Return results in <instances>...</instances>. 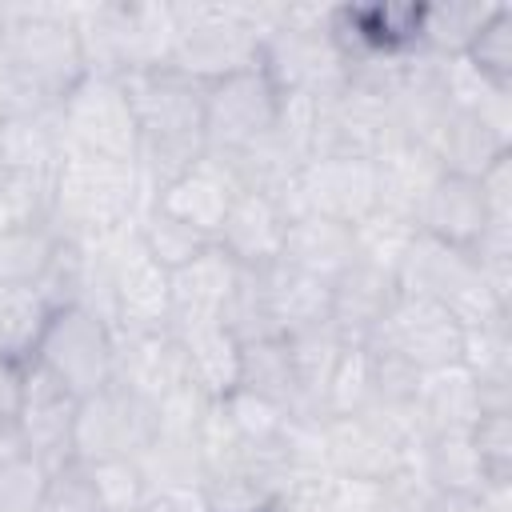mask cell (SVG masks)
Instances as JSON below:
<instances>
[{
	"mask_svg": "<svg viewBox=\"0 0 512 512\" xmlns=\"http://www.w3.org/2000/svg\"><path fill=\"white\" fill-rule=\"evenodd\" d=\"M84 72L68 4H8L0 24L4 112L56 108Z\"/></svg>",
	"mask_w": 512,
	"mask_h": 512,
	"instance_id": "obj_1",
	"label": "cell"
},
{
	"mask_svg": "<svg viewBox=\"0 0 512 512\" xmlns=\"http://www.w3.org/2000/svg\"><path fill=\"white\" fill-rule=\"evenodd\" d=\"M136 112V168L148 200L204 156V84L172 72H132L124 76Z\"/></svg>",
	"mask_w": 512,
	"mask_h": 512,
	"instance_id": "obj_2",
	"label": "cell"
},
{
	"mask_svg": "<svg viewBox=\"0 0 512 512\" xmlns=\"http://www.w3.org/2000/svg\"><path fill=\"white\" fill-rule=\"evenodd\" d=\"M176 8V36L168 64L172 72L212 84L232 72H244L260 56V40L280 24L284 4H224V0H192Z\"/></svg>",
	"mask_w": 512,
	"mask_h": 512,
	"instance_id": "obj_3",
	"label": "cell"
},
{
	"mask_svg": "<svg viewBox=\"0 0 512 512\" xmlns=\"http://www.w3.org/2000/svg\"><path fill=\"white\" fill-rule=\"evenodd\" d=\"M148 204L152 200L136 164L64 156L52 176L48 224L56 228V236L88 244V240H108L132 228Z\"/></svg>",
	"mask_w": 512,
	"mask_h": 512,
	"instance_id": "obj_4",
	"label": "cell"
},
{
	"mask_svg": "<svg viewBox=\"0 0 512 512\" xmlns=\"http://www.w3.org/2000/svg\"><path fill=\"white\" fill-rule=\"evenodd\" d=\"M84 68L104 76H132L168 64L176 36L172 4H136V0H96L68 4Z\"/></svg>",
	"mask_w": 512,
	"mask_h": 512,
	"instance_id": "obj_5",
	"label": "cell"
},
{
	"mask_svg": "<svg viewBox=\"0 0 512 512\" xmlns=\"http://www.w3.org/2000/svg\"><path fill=\"white\" fill-rule=\"evenodd\" d=\"M256 64L280 96H336L348 76L332 36V4H284L280 24L260 40Z\"/></svg>",
	"mask_w": 512,
	"mask_h": 512,
	"instance_id": "obj_6",
	"label": "cell"
},
{
	"mask_svg": "<svg viewBox=\"0 0 512 512\" xmlns=\"http://www.w3.org/2000/svg\"><path fill=\"white\" fill-rule=\"evenodd\" d=\"M56 124L64 140V156H96L136 164V112L124 88V76L84 72L72 92L56 104Z\"/></svg>",
	"mask_w": 512,
	"mask_h": 512,
	"instance_id": "obj_7",
	"label": "cell"
},
{
	"mask_svg": "<svg viewBox=\"0 0 512 512\" xmlns=\"http://www.w3.org/2000/svg\"><path fill=\"white\" fill-rule=\"evenodd\" d=\"M32 364H40L76 400H84L116 380V332L88 308H56L48 312Z\"/></svg>",
	"mask_w": 512,
	"mask_h": 512,
	"instance_id": "obj_8",
	"label": "cell"
},
{
	"mask_svg": "<svg viewBox=\"0 0 512 512\" xmlns=\"http://www.w3.org/2000/svg\"><path fill=\"white\" fill-rule=\"evenodd\" d=\"M280 92L268 84L260 64L204 84V152L244 156L276 132Z\"/></svg>",
	"mask_w": 512,
	"mask_h": 512,
	"instance_id": "obj_9",
	"label": "cell"
},
{
	"mask_svg": "<svg viewBox=\"0 0 512 512\" xmlns=\"http://www.w3.org/2000/svg\"><path fill=\"white\" fill-rule=\"evenodd\" d=\"M152 432H156V404L140 400L136 392L112 380L80 400L72 428V460L76 464H100L124 456L136 460L152 440Z\"/></svg>",
	"mask_w": 512,
	"mask_h": 512,
	"instance_id": "obj_10",
	"label": "cell"
},
{
	"mask_svg": "<svg viewBox=\"0 0 512 512\" xmlns=\"http://www.w3.org/2000/svg\"><path fill=\"white\" fill-rule=\"evenodd\" d=\"M280 208L288 216L316 212L356 228L368 212H376V164L364 156H316L292 176Z\"/></svg>",
	"mask_w": 512,
	"mask_h": 512,
	"instance_id": "obj_11",
	"label": "cell"
},
{
	"mask_svg": "<svg viewBox=\"0 0 512 512\" xmlns=\"http://www.w3.org/2000/svg\"><path fill=\"white\" fill-rule=\"evenodd\" d=\"M168 324H172V272L148 256L132 224L112 236V328L156 332Z\"/></svg>",
	"mask_w": 512,
	"mask_h": 512,
	"instance_id": "obj_12",
	"label": "cell"
},
{
	"mask_svg": "<svg viewBox=\"0 0 512 512\" xmlns=\"http://www.w3.org/2000/svg\"><path fill=\"white\" fill-rule=\"evenodd\" d=\"M460 336L464 328L444 304L420 296H396L392 312L384 316V324L372 332L368 344L396 356L412 372H432L460 360Z\"/></svg>",
	"mask_w": 512,
	"mask_h": 512,
	"instance_id": "obj_13",
	"label": "cell"
},
{
	"mask_svg": "<svg viewBox=\"0 0 512 512\" xmlns=\"http://www.w3.org/2000/svg\"><path fill=\"white\" fill-rule=\"evenodd\" d=\"M396 140H400V132H396V120H392V104L384 96L344 84L336 96L320 100L316 156H364V160H376Z\"/></svg>",
	"mask_w": 512,
	"mask_h": 512,
	"instance_id": "obj_14",
	"label": "cell"
},
{
	"mask_svg": "<svg viewBox=\"0 0 512 512\" xmlns=\"http://www.w3.org/2000/svg\"><path fill=\"white\" fill-rule=\"evenodd\" d=\"M76 408L80 400L48 376L40 364H24V392H20V412L12 424V436L24 452L44 460L48 468L72 464V428H76Z\"/></svg>",
	"mask_w": 512,
	"mask_h": 512,
	"instance_id": "obj_15",
	"label": "cell"
},
{
	"mask_svg": "<svg viewBox=\"0 0 512 512\" xmlns=\"http://www.w3.org/2000/svg\"><path fill=\"white\" fill-rule=\"evenodd\" d=\"M240 192L244 188L232 176V168L220 156L204 152L192 168H184L176 180H168L152 196V208H160L164 216H172V220L204 232L208 240H216V232H220V224H224V216H228V208Z\"/></svg>",
	"mask_w": 512,
	"mask_h": 512,
	"instance_id": "obj_16",
	"label": "cell"
},
{
	"mask_svg": "<svg viewBox=\"0 0 512 512\" xmlns=\"http://www.w3.org/2000/svg\"><path fill=\"white\" fill-rule=\"evenodd\" d=\"M284 228H288V212L280 208L276 196L264 192H240L216 232V248L236 260L248 272H264L272 264H280L284 252Z\"/></svg>",
	"mask_w": 512,
	"mask_h": 512,
	"instance_id": "obj_17",
	"label": "cell"
},
{
	"mask_svg": "<svg viewBox=\"0 0 512 512\" xmlns=\"http://www.w3.org/2000/svg\"><path fill=\"white\" fill-rule=\"evenodd\" d=\"M116 384L148 404H160L184 380V348L172 328L156 332H116Z\"/></svg>",
	"mask_w": 512,
	"mask_h": 512,
	"instance_id": "obj_18",
	"label": "cell"
},
{
	"mask_svg": "<svg viewBox=\"0 0 512 512\" xmlns=\"http://www.w3.org/2000/svg\"><path fill=\"white\" fill-rule=\"evenodd\" d=\"M240 280V264L228 260L216 244L200 252L192 264L172 272V332L224 324V308L232 300V288Z\"/></svg>",
	"mask_w": 512,
	"mask_h": 512,
	"instance_id": "obj_19",
	"label": "cell"
},
{
	"mask_svg": "<svg viewBox=\"0 0 512 512\" xmlns=\"http://www.w3.org/2000/svg\"><path fill=\"white\" fill-rule=\"evenodd\" d=\"M324 464L328 476L384 480L408 464V456L368 416H324Z\"/></svg>",
	"mask_w": 512,
	"mask_h": 512,
	"instance_id": "obj_20",
	"label": "cell"
},
{
	"mask_svg": "<svg viewBox=\"0 0 512 512\" xmlns=\"http://www.w3.org/2000/svg\"><path fill=\"white\" fill-rule=\"evenodd\" d=\"M400 288L392 272L368 268V264H348L336 280H332V312L328 324L336 328V336L344 344H368L372 332L384 324V316L392 312Z\"/></svg>",
	"mask_w": 512,
	"mask_h": 512,
	"instance_id": "obj_21",
	"label": "cell"
},
{
	"mask_svg": "<svg viewBox=\"0 0 512 512\" xmlns=\"http://www.w3.org/2000/svg\"><path fill=\"white\" fill-rule=\"evenodd\" d=\"M64 160V140L56 108L4 112L0 120V176H40L52 180Z\"/></svg>",
	"mask_w": 512,
	"mask_h": 512,
	"instance_id": "obj_22",
	"label": "cell"
},
{
	"mask_svg": "<svg viewBox=\"0 0 512 512\" xmlns=\"http://www.w3.org/2000/svg\"><path fill=\"white\" fill-rule=\"evenodd\" d=\"M372 164H376V208L396 212V216H404V220L416 224L424 200L432 196L436 180L444 176L440 160H436L424 144L396 140V144L384 148Z\"/></svg>",
	"mask_w": 512,
	"mask_h": 512,
	"instance_id": "obj_23",
	"label": "cell"
},
{
	"mask_svg": "<svg viewBox=\"0 0 512 512\" xmlns=\"http://www.w3.org/2000/svg\"><path fill=\"white\" fill-rule=\"evenodd\" d=\"M456 364L476 380L484 412H512V316L464 328Z\"/></svg>",
	"mask_w": 512,
	"mask_h": 512,
	"instance_id": "obj_24",
	"label": "cell"
},
{
	"mask_svg": "<svg viewBox=\"0 0 512 512\" xmlns=\"http://www.w3.org/2000/svg\"><path fill=\"white\" fill-rule=\"evenodd\" d=\"M416 228L424 236H436V240H444L452 248L472 252L480 244V236L488 232V208H484L480 184L472 176L444 172L436 180L432 196L424 200V208L416 216Z\"/></svg>",
	"mask_w": 512,
	"mask_h": 512,
	"instance_id": "obj_25",
	"label": "cell"
},
{
	"mask_svg": "<svg viewBox=\"0 0 512 512\" xmlns=\"http://www.w3.org/2000/svg\"><path fill=\"white\" fill-rule=\"evenodd\" d=\"M444 172L452 176H480L488 172L500 156L512 152V140L504 132H496L492 124H484L476 112H464V108H448V116L440 120V128L428 136L424 144Z\"/></svg>",
	"mask_w": 512,
	"mask_h": 512,
	"instance_id": "obj_26",
	"label": "cell"
},
{
	"mask_svg": "<svg viewBox=\"0 0 512 512\" xmlns=\"http://www.w3.org/2000/svg\"><path fill=\"white\" fill-rule=\"evenodd\" d=\"M280 264L332 284L352 264V228L324 220L316 212H296V216H288V228H284Z\"/></svg>",
	"mask_w": 512,
	"mask_h": 512,
	"instance_id": "obj_27",
	"label": "cell"
},
{
	"mask_svg": "<svg viewBox=\"0 0 512 512\" xmlns=\"http://www.w3.org/2000/svg\"><path fill=\"white\" fill-rule=\"evenodd\" d=\"M416 416L424 424V436L472 432V424L484 416L476 380L460 364L420 372V384H416Z\"/></svg>",
	"mask_w": 512,
	"mask_h": 512,
	"instance_id": "obj_28",
	"label": "cell"
},
{
	"mask_svg": "<svg viewBox=\"0 0 512 512\" xmlns=\"http://www.w3.org/2000/svg\"><path fill=\"white\" fill-rule=\"evenodd\" d=\"M184 348V380L204 392L208 400H224L228 392L240 388V352L244 344L224 328V324H204L176 332Z\"/></svg>",
	"mask_w": 512,
	"mask_h": 512,
	"instance_id": "obj_29",
	"label": "cell"
},
{
	"mask_svg": "<svg viewBox=\"0 0 512 512\" xmlns=\"http://www.w3.org/2000/svg\"><path fill=\"white\" fill-rule=\"evenodd\" d=\"M264 284H268V300H272V316H276L280 336H296V332L328 324L332 284H324L300 268H288V264L264 268Z\"/></svg>",
	"mask_w": 512,
	"mask_h": 512,
	"instance_id": "obj_30",
	"label": "cell"
},
{
	"mask_svg": "<svg viewBox=\"0 0 512 512\" xmlns=\"http://www.w3.org/2000/svg\"><path fill=\"white\" fill-rule=\"evenodd\" d=\"M416 464L420 472L428 476V484L436 492H464V496H476L484 492L492 480L476 456V444H472V432H440V436H428L416 452Z\"/></svg>",
	"mask_w": 512,
	"mask_h": 512,
	"instance_id": "obj_31",
	"label": "cell"
},
{
	"mask_svg": "<svg viewBox=\"0 0 512 512\" xmlns=\"http://www.w3.org/2000/svg\"><path fill=\"white\" fill-rule=\"evenodd\" d=\"M500 4L492 0H448V4H420V52L428 56H464L476 32Z\"/></svg>",
	"mask_w": 512,
	"mask_h": 512,
	"instance_id": "obj_32",
	"label": "cell"
},
{
	"mask_svg": "<svg viewBox=\"0 0 512 512\" xmlns=\"http://www.w3.org/2000/svg\"><path fill=\"white\" fill-rule=\"evenodd\" d=\"M56 248H60V236L48 220H24V224L0 228V284L36 292Z\"/></svg>",
	"mask_w": 512,
	"mask_h": 512,
	"instance_id": "obj_33",
	"label": "cell"
},
{
	"mask_svg": "<svg viewBox=\"0 0 512 512\" xmlns=\"http://www.w3.org/2000/svg\"><path fill=\"white\" fill-rule=\"evenodd\" d=\"M240 388L264 396V400H272L288 412L296 408L300 384H296V364H292V352H288L284 336L244 344V352H240Z\"/></svg>",
	"mask_w": 512,
	"mask_h": 512,
	"instance_id": "obj_34",
	"label": "cell"
},
{
	"mask_svg": "<svg viewBox=\"0 0 512 512\" xmlns=\"http://www.w3.org/2000/svg\"><path fill=\"white\" fill-rule=\"evenodd\" d=\"M376 404V360L368 344H344L324 384V416H364Z\"/></svg>",
	"mask_w": 512,
	"mask_h": 512,
	"instance_id": "obj_35",
	"label": "cell"
},
{
	"mask_svg": "<svg viewBox=\"0 0 512 512\" xmlns=\"http://www.w3.org/2000/svg\"><path fill=\"white\" fill-rule=\"evenodd\" d=\"M148 488H192L204 484V460H200V436L180 432H152L144 452L136 456Z\"/></svg>",
	"mask_w": 512,
	"mask_h": 512,
	"instance_id": "obj_36",
	"label": "cell"
},
{
	"mask_svg": "<svg viewBox=\"0 0 512 512\" xmlns=\"http://www.w3.org/2000/svg\"><path fill=\"white\" fill-rule=\"evenodd\" d=\"M416 232H420V228H416L412 220L376 208V212H368V216L352 228V260L396 276V268H400V260H404V252H408V244H412Z\"/></svg>",
	"mask_w": 512,
	"mask_h": 512,
	"instance_id": "obj_37",
	"label": "cell"
},
{
	"mask_svg": "<svg viewBox=\"0 0 512 512\" xmlns=\"http://www.w3.org/2000/svg\"><path fill=\"white\" fill-rule=\"evenodd\" d=\"M48 324V304L32 288H4L0 284V356L28 364L36 340Z\"/></svg>",
	"mask_w": 512,
	"mask_h": 512,
	"instance_id": "obj_38",
	"label": "cell"
},
{
	"mask_svg": "<svg viewBox=\"0 0 512 512\" xmlns=\"http://www.w3.org/2000/svg\"><path fill=\"white\" fill-rule=\"evenodd\" d=\"M136 236H140V244L148 248V256H152L160 268H168V272L192 264L200 252H208V248L216 244V240H208L204 232H196V228H188V224L164 216V212L152 208V204L140 212V220H136Z\"/></svg>",
	"mask_w": 512,
	"mask_h": 512,
	"instance_id": "obj_39",
	"label": "cell"
},
{
	"mask_svg": "<svg viewBox=\"0 0 512 512\" xmlns=\"http://www.w3.org/2000/svg\"><path fill=\"white\" fill-rule=\"evenodd\" d=\"M52 472L56 468H48L32 452H24L16 444V436L8 432L0 444V512H36Z\"/></svg>",
	"mask_w": 512,
	"mask_h": 512,
	"instance_id": "obj_40",
	"label": "cell"
},
{
	"mask_svg": "<svg viewBox=\"0 0 512 512\" xmlns=\"http://www.w3.org/2000/svg\"><path fill=\"white\" fill-rule=\"evenodd\" d=\"M224 328L240 340V344H256V340H276V316H272V300H268V284L264 272H248L240 268V280L232 288V300L224 308Z\"/></svg>",
	"mask_w": 512,
	"mask_h": 512,
	"instance_id": "obj_41",
	"label": "cell"
},
{
	"mask_svg": "<svg viewBox=\"0 0 512 512\" xmlns=\"http://www.w3.org/2000/svg\"><path fill=\"white\" fill-rule=\"evenodd\" d=\"M464 60H468L484 80H492V84H500V88H512V8H508V4H500V8L488 16V24H484V28L476 32V40L468 44Z\"/></svg>",
	"mask_w": 512,
	"mask_h": 512,
	"instance_id": "obj_42",
	"label": "cell"
},
{
	"mask_svg": "<svg viewBox=\"0 0 512 512\" xmlns=\"http://www.w3.org/2000/svg\"><path fill=\"white\" fill-rule=\"evenodd\" d=\"M92 476V488L104 504V512H140V504L148 500V480L140 472V464L132 456L124 460H100V464H84Z\"/></svg>",
	"mask_w": 512,
	"mask_h": 512,
	"instance_id": "obj_43",
	"label": "cell"
},
{
	"mask_svg": "<svg viewBox=\"0 0 512 512\" xmlns=\"http://www.w3.org/2000/svg\"><path fill=\"white\" fill-rule=\"evenodd\" d=\"M476 456L492 484H512V412H484L472 424Z\"/></svg>",
	"mask_w": 512,
	"mask_h": 512,
	"instance_id": "obj_44",
	"label": "cell"
},
{
	"mask_svg": "<svg viewBox=\"0 0 512 512\" xmlns=\"http://www.w3.org/2000/svg\"><path fill=\"white\" fill-rule=\"evenodd\" d=\"M36 512H104L96 488H92V476L84 464H60L36 504Z\"/></svg>",
	"mask_w": 512,
	"mask_h": 512,
	"instance_id": "obj_45",
	"label": "cell"
},
{
	"mask_svg": "<svg viewBox=\"0 0 512 512\" xmlns=\"http://www.w3.org/2000/svg\"><path fill=\"white\" fill-rule=\"evenodd\" d=\"M436 496L440 492L428 484L416 460L380 480V512H436Z\"/></svg>",
	"mask_w": 512,
	"mask_h": 512,
	"instance_id": "obj_46",
	"label": "cell"
},
{
	"mask_svg": "<svg viewBox=\"0 0 512 512\" xmlns=\"http://www.w3.org/2000/svg\"><path fill=\"white\" fill-rule=\"evenodd\" d=\"M208 512H272L276 488L256 476H220L204 484Z\"/></svg>",
	"mask_w": 512,
	"mask_h": 512,
	"instance_id": "obj_47",
	"label": "cell"
},
{
	"mask_svg": "<svg viewBox=\"0 0 512 512\" xmlns=\"http://www.w3.org/2000/svg\"><path fill=\"white\" fill-rule=\"evenodd\" d=\"M328 508L332 512H380V480L328 476Z\"/></svg>",
	"mask_w": 512,
	"mask_h": 512,
	"instance_id": "obj_48",
	"label": "cell"
},
{
	"mask_svg": "<svg viewBox=\"0 0 512 512\" xmlns=\"http://www.w3.org/2000/svg\"><path fill=\"white\" fill-rule=\"evenodd\" d=\"M272 512H332L328 508V476H320V480H288L276 492Z\"/></svg>",
	"mask_w": 512,
	"mask_h": 512,
	"instance_id": "obj_49",
	"label": "cell"
},
{
	"mask_svg": "<svg viewBox=\"0 0 512 512\" xmlns=\"http://www.w3.org/2000/svg\"><path fill=\"white\" fill-rule=\"evenodd\" d=\"M20 392H24V364L0 356V432H12L20 412Z\"/></svg>",
	"mask_w": 512,
	"mask_h": 512,
	"instance_id": "obj_50",
	"label": "cell"
},
{
	"mask_svg": "<svg viewBox=\"0 0 512 512\" xmlns=\"http://www.w3.org/2000/svg\"><path fill=\"white\" fill-rule=\"evenodd\" d=\"M436 512H484V500H480V492H476V496L440 492V496H436Z\"/></svg>",
	"mask_w": 512,
	"mask_h": 512,
	"instance_id": "obj_51",
	"label": "cell"
},
{
	"mask_svg": "<svg viewBox=\"0 0 512 512\" xmlns=\"http://www.w3.org/2000/svg\"><path fill=\"white\" fill-rule=\"evenodd\" d=\"M12 224V212H8V200H4V192H0V228H8Z\"/></svg>",
	"mask_w": 512,
	"mask_h": 512,
	"instance_id": "obj_52",
	"label": "cell"
},
{
	"mask_svg": "<svg viewBox=\"0 0 512 512\" xmlns=\"http://www.w3.org/2000/svg\"><path fill=\"white\" fill-rule=\"evenodd\" d=\"M4 16H8V4H0V24H4Z\"/></svg>",
	"mask_w": 512,
	"mask_h": 512,
	"instance_id": "obj_53",
	"label": "cell"
},
{
	"mask_svg": "<svg viewBox=\"0 0 512 512\" xmlns=\"http://www.w3.org/2000/svg\"><path fill=\"white\" fill-rule=\"evenodd\" d=\"M4 436H8V432H0V444H4Z\"/></svg>",
	"mask_w": 512,
	"mask_h": 512,
	"instance_id": "obj_54",
	"label": "cell"
}]
</instances>
